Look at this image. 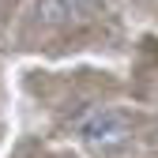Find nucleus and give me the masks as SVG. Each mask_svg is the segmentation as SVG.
Returning a JSON list of instances; mask_svg holds the SVG:
<instances>
[{
  "label": "nucleus",
  "instance_id": "f257e3e1",
  "mask_svg": "<svg viewBox=\"0 0 158 158\" xmlns=\"http://www.w3.org/2000/svg\"><path fill=\"white\" fill-rule=\"evenodd\" d=\"M79 139H83L87 147H98V151H109V147H121L128 139V132H132V117L121 109V106H98L90 113L79 117Z\"/></svg>",
  "mask_w": 158,
  "mask_h": 158
},
{
  "label": "nucleus",
  "instance_id": "f03ea898",
  "mask_svg": "<svg viewBox=\"0 0 158 158\" xmlns=\"http://www.w3.org/2000/svg\"><path fill=\"white\" fill-rule=\"evenodd\" d=\"M34 15L42 27H64L72 19H79L72 0H34Z\"/></svg>",
  "mask_w": 158,
  "mask_h": 158
}]
</instances>
